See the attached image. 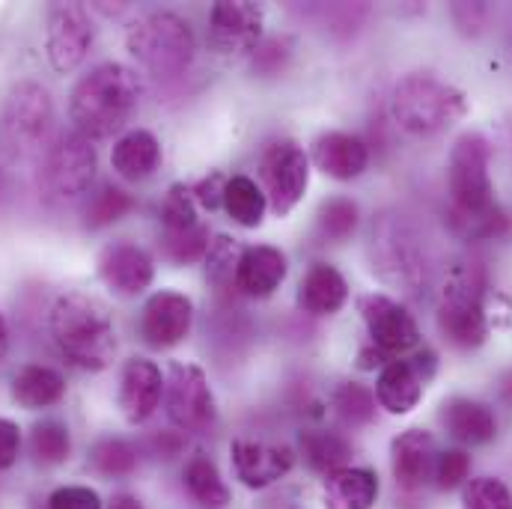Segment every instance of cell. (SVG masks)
I'll return each mask as SVG.
<instances>
[{
    "label": "cell",
    "mask_w": 512,
    "mask_h": 509,
    "mask_svg": "<svg viewBox=\"0 0 512 509\" xmlns=\"http://www.w3.org/2000/svg\"><path fill=\"white\" fill-rule=\"evenodd\" d=\"M48 509H102V498L87 486H63L48 498Z\"/></svg>",
    "instance_id": "obj_43"
},
{
    "label": "cell",
    "mask_w": 512,
    "mask_h": 509,
    "mask_svg": "<svg viewBox=\"0 0 512 509\" xmlns=\"http://www.w3.org/2000/svg\"><path fill=\"white\" fill-rule=\"evenodd\" d=\"M471 474V456L465 450H444L438 453V462H435V486L441 492H450V489H459Z\"/></svg>",
    "instance_id": "obj_42"
},
{
    "label": "cell",
    "mask_w": 512,
    "mask_h": 509,
    "mask_svg": "<svg viewBox=\"0 0 512 509\" xmlns=\"http://www.w3.org/2000/svg\"><path fill=\"white\" fill-rule=\"evenodd\" d=\"M54 99L36 81H18L0 99V161L27 167L42 161L54 137Z\"/></svg>",
    "instance_id": "obj_3"
},
{
    "label": "cell",
    "mask_w": 512,
    "mask_h": 509,
    "mask_svg": "<svg viewBox=\"0 0 512 509\" xmlns=\"http://www.w3.org/2000/svg\"><path fill=\"white\" fill-rule=\"evenodd\" d=\"M224 212L245 230H256L265 221L268 200L251 176H230L224 191Z\"/></svg>",
    "instance_id": "obj_30"
},
{
    "label": "cell",
    "mask_w": 512,
    "mask_h": 509,
    "mask_svg": "<svg viewBox=\"0 0 512 509\" xmlns=\"http://www.w3.org/2000/svg\"><path fill=\"white\" fill-rule=\"evenodd\" d=\"M131 209H134V197L128 191L117 188V185H102L96 194H90V200L81 212V218H84L81 224H84V230L96 233V230H105V227L123 221Z\"/></svg>",
    "instance_id": "obj_34"
},
{
    "label": "cell",
    "mask_w": 512,
    "mask_h": 509,
    "mask_svg": "<svg viewBox=\"0 0 512 509\" xmlns=\"http://www.w3.org/2000/svg\"><path fill=\"white\" fill-rule=\"evenodd\" d=\"M322 498L328 509H373L379 501V477L370 468H340L325 477Z\"/></svg>",
    "instance_id": "obj_26"
},
{
    "label": "cell",
    "mask_w": 512,
    "mask_h": 509,
    "mask_svg": "<svg viewBox=\"0 0 512 509\" xmlns=\"http://www.w3.org/2000/svg\"><path fill=\"white\" fill-rule=\"evenodd\" d=\"M289 274V259L280 248L271 245H254L245 248L239 274H236V289L248 298H271Z\"/></svg>",
    "instance_id": "obj_22"
},
{
    "label": "cell",
    "mask_w": 512,
    "mask_h": 509,
    "mask_svg": "<svg viewBox=\"0 0 512 509\" xmlns=\"http://www.w3.org/2000/svg\"><path fill=\"white\" fill-rule=\"evenodd\" d=\"M111 167L126 182H143V179H149L161 167V143H158V137L152 131H146V128H131V131H126L114 143Z\"/></svg>",
    "instance_id": "obj_25"
},
{
    "label": "cell",
    "mask_w": 512,
    "mask_h": 509,
    "mask_svg": "<svg viewBox=\"0 0 512 509\" xmlns=\"http://www.w3.org/2000/svg\"><path fill=\"white\" fill-rule=\"evenodd\" d=\"M376 393L358 382H346L334 393V411L346 426H367L376 420Z\"/></svg>",
    "instance_id": "obj_37"
},
{
    "label": "cell",
    "mask_w": 512,
    "mask_h": 509,
    "mask_svg": "<svg viewBox=\"0 0 512 509\" xmlns=\"http://www.w3.org/2000/svg\"><path fill=\"white\" fill-rule=\"evenodd\" d=\"M158 218H161V230H164V233H182V230L197 227L200 218H197L194 191L185 188V185H170V191H167L164 200H161Z\"/></svg>",
    "instance_id": "obj_39"
},
{
    "label": "cell",
    "mask_w": 512,
    "mask_h": 509,
    "mask_svg": "<svg viewBox=\"0 0 512 509\" xmlns=\"http://www.w3.org/2000/svg\"><path fill=\"white\" fill-rule=\"evenodd\" d=\"M164 408L170 423L185 435H203L218 420V402L206 373L185 361H176L164 379Z\"/></svg>",
    "instance_id": "obj_10"
},
{
    "label": "cell",
    "mask_w": 512,
    "mask_h": 509,
    "mask_svg": "<svg viewBox=\"0 0 512 509\" xmlns=\"http://www.w3.org/2000/svg\"><path fill=\"white\" fill-rule=\"evenodd\" d=\"M99 277L120 298L143 295L155 280V262L140 245L120 239L102 248L99 254Z\"/></svg>",
    "instance_id": "obj_17"
},
{
    "label": "cell",
    "mask_w": 512,
    "mask_h": 509,
    "mask_svg": "<svg viewBox=\"0 0 512 509\" xmlns=\"http://www.w3.org/2000/svg\"><path fill=\"white\" fill-rule=\"evenodd\" d=\"M66 396V379L45 364H27L12 379V399L27 411H42Z\"/></svg>",
    "instance_id": "obj_27"
},
{
    "label": "cell",
    "mask_w": 512,
    "mask_h": 509,
    "mask_svg": "<svg viewBox=\"0 0 512 509\" xmlns=\"http://www.w3.org/2000/svg\"><path fill=\"white\" fill-rule=\"evenodd\" d=\"M108 509H143V504L134 495H114V501H111Z\"/></svg>",
    "instance_id": "obj_48"
},
{
    "label": "cell",
    "mask_w": 512,
    "mask_h": 509,
    "mask_svg": "<svg viewBox=\"0 0 512 509\" xmlns=\"http://www.w3.org/2000/svg\"><path fill=\"white\" fill-rule=\"evenodd\" d=\"M6 355H9V325L0 313V364L6 361Z\"/></svg>",
    "instance_id": "obj_49"
},
{
    "label": "cell",
    "mask_w": 512,
    "mask_h": 509,
    "mask_svg": "<svg viewBox=\"0 0 512 509\" xmlns=\"http://www.w3.org/2000/svg\"><path fill=\"white\" fill-rule=\"evenodd\" d=\"M182 483L188 495L206 509H224L230 504V489L209 453H194L182 468Z\"/></svg>",
    "instance_id": "obj_29"
},
{
    "label": "cell",
    "mask_w": 512,
    "mask_h": 509,
    "mask_svg": "<svg viewBox=\"0 0 512 509\" xmlns=\"http://www.w3.org/2000/svg\"><path fill=\"white\" fill-rule=\"evenodd\" d=\"M358 224H361V209L349 197H331V200H325L319 206L316 233L328 245H340V242L352 239L355 230H358Z\"/></svg>",
    "instance_id": "obj_33"
},
{
    "label": "cell",
    "mask_w": 512,
    "mask_h": 509,
    "mask_svg": "<svg viewBox=\"0 0 512 509\" xmlns=\"http://www.w3.org/2000/svg\"><path fill=\"white\" fill-rule=\"evenodd\" d=\"M370 265L384 286L402 295H420L429 280V262L414 227L396 215L382 212L370 230Z\"/></svg>",
    "instance_id": "obj_6"
},
{
    "label": "cell",
    "mask_w": 512,
    "mask_h": 509,
    "mask_svg": "<svg viewBox=\"0 0 512 509\" xmlns=\"http://www.w3.org/2000/svg\"><path fill=\"white\" fill-rule=\"evenodd\" d=\"M441 420H444V429L450 432V438H456L459 444H468V447L489 444L498 435L495 411L486 402L471 399V396H453L450 402H444Z\"/></svg>",
    "instance_id": "obj_24"
},
{
    "label": "cell",
    "mask_w": 512,
    "mask_h": 509,
    "mask_svg": "<svg viewBox=\"0 0 512 509\" xmlns=\"http://www.w3.org/2000/svg\"><path fill=\"white\" fill-rule=\"evenodd\" d=\"M54 349L78 370L102 373L114 364L120 337L111 307L90 292H63L48 310Z\"/></svg>",
    "instance_id": "obj_1"
},
{
    "label": "cell",
    "mask_w": 512,
    "mask_h": 509,
    "mask_svg": "<svg viewBox=\"0 0 512 509\" xmlns=\"http://www.w3.org/2000/svg\"><path fill=\"white\" fill-rule=\"evenodd\" d=\"M453 21L465 36H477V33H483V27L489 21V6L486 3H456Z\"/></svg>",
    "instance_id": "obj_45"
},
{
    "label": "cell",
    "mask_w": 512,
    "mask_h": 509,
    "mask_svg": "<svg viewBox=\"0 0 512 509\" xmlns=\"http://www.w3.org/2000/svg\"><path fill=\"white\" fill-rule=\"evenodd\" d=\"M230 456H233V468L236 477L248 486V489H268L277 480H283L292 465H295V453L286 444H265V441H251V438H236L230 444Z\"/></svg>",
    "instance_id": "obj_18"
},
{
    "label": "cell",
    "mask_w": 512,
    "mask_h": 509,
    "mask_svg": "<svg viewBox=\"0 0 512 509\" xmlns=\"http://www.w3.org/2000/svg\"><path fill=\"white\" fill-rule=\"evenodd\" d=\"M435 462H438V444H435L432 432H426V429H408V432H402V435L393 438L390 465H393L396 486H402L408 492L420 489L423 483L432 480Z\"/></svg>",
    "instance_id": "obj_21"
},
{
    "label": "cell",
    "mask_w": 512,
    "mask_h": 509,
    "mask_svg": "<svg viewBox=\"0 0 512 509\" xmlns=\"http://www.w3.org/2000/svg\"><path fill=\"white\" fill-rule=\"evenodd\" d=\"M358 310L364 316L370 343L376 349H382L384 355L399 358L411 349L420 346V328L417 319L390 295L382 292H370L358 301Z\"/></svg>",
    "instance_id": "obj_14"
},
{
    "label": "cell",
    "mask_w": 512,
    "mask_h": 509,
    "mask_svg": "<svg viewBox=\"0 0 512 509\" xmlns=\"http://www.w3.org/2000/svg\"><path fill=\"white\" fill-rule=\"evenodd\" d=\"M435 373V355L429 349L417 352L414 358H393L387 367H382L376 379V402L382 405L387 414H411L420 399L423 387Z\"/></svg>",
    "instance_id": "obj_15"
},
{
    "label": "cell",
    "mask_w": 512,
    "mask_h": 509,
    "mask_svg": "<svg viewBox=\"0 0 512 509\" xmlns=\"http://www.w3.org/2000/svg\"><path fill=\"white\" fill-rule=\"evenodd\" d=\"M289 60H292V42L283 36H271L256 45V51L251 54V69L259 78H274L286 72Z\"/></svg>",
    "instance_id": "obj_41"
},
{
    "label": "cell",
    "mask_w": 512,
    "mask_h": 509,
    "mask_svg": "<svg viewBox=\"0 0 512 509\" xmlns=\"http://www.w3.org/2000/svg\"><path fill=\"white\" fill-rule=\"evenodd\" d=\"M462 509H512V492L498 477H477L465 486Z\"/></svg>",
    "instance_id": "obj_40"
},
{
    "label": "cell",
    "mask_w": 512,
    "mask_h": 509,
    "mask_svg": "<svg viewBox=\"0 0 512 509\" xmlns=\"http://www.w3.org/2000/svg\"><path fill=\"white\" fill-rule=\"evenodd\" d=\"M143 99V84L123 63H102L90 69L69 96V120L87 140L114 137L128 126Z\"/></svg>",
    "instance_id": "obj_2"
},
{
    "label": "cell",
    "mask_w": 512,
    "mask_h": 509,
    "mask_svg": "<svg viewBox=\"0 0 512 509\" xmlns=\"http://www.w3.org/2000/svg\"><path fill=\"white\" fill-rule=\"evenodd\" d=\"M313 164L334 182H352L370 167V143L352 131H325L313 143Z\"/></svg>",
    "instance_id": "obj_20"
},
{
    "label": "cell",
    "mask_w": 512,
    "mask_h": 509,
    "mask_svg": "<svg viewBox=\"0 0 512 509\" xmlns=\"http://www.w3.org/2000/svg\"><path fill=\"white\" fill-rule=\"evenodd\" d=\"M259 179L268 209L277 218H286L307 194L310 185V158L295 140H277L265 146L259 158Z\"/></svg>",
    "instance_id": "obj_11"
},
{
    "label": "cell",
    "mask_w": 512,
    "mask_h": 509,
    "mask_svg": "<svg viewBox=\"0 0 512 509\" xmlns=\"http://www.w3.org/2000/svg\"><path fill=\"white\" fill-rule=\"evenodd\" d=\"M298 453L304 456L310 471H319L325 477L340 468H349L352 462V444L340 432L328 429H304L298 435Z\"/></svg>",
    "instance_id": "obj_28"
},
{
    "label": "cell",
    "mask_w": 512,
    "mask_h": 509,
    "mask_svg": "<svg viewBox=\"0 0 512 509\" xmlns=\"http://www.w3.org/2000/svg\"><path fill=\"white\" fill-rule=\"evenodd\" d=\"M227 182H230V176H224V173H218V170L209 173V176H203V179L194 185V200H197V206H203V209H209V212L224 209Z\"/></svg>",
    "instance_id": "obj_44"
},
{
    "label": "cell",
    "mask_w": 512,
    "mask_h": 509,
    "mask_svg": "<svg viewBox=\"0 0 512 509\" xmlns=\"http://www.w3.org/2000/svg\"><path fill=\"white\" fill-rule=\"evenodd\" d=\"M164 399V376L149 358H128L120 373L117 402L131 426L146 423Z\"/></svg>",
    "instance_id": "obj_19"
},
{
    "label": "cell",
    "mask_w": 512,
    "mask_h": 509,
    "mask_svg": "<svg viewBox=\"0 0 512 509\" xmlns=\"http://www.w3.org/2000/svg\"><path fill=\"white\" fill-rule=\"evenodd\" d=\"M209 227L206 224H197L191 230H182V233H164L158 236V248H161V256L170 259L173 265H191L197 259H203L206 251H209Z\"/></svg>",
    "instance_id": "obj_36"
},
{
    "label": "cell",
    "mask_w": 512,
    "mask_h": 509,
    "mask_svg": "<svg viewBox=\"0 0 512 509\" xmlns=\"http://www.w3.org/2000/svg\"><path fill=\"white\" fill-rule=\"evenodd\" d=\"M90 465L102 477H126L137 468V450L128 444L126 438H99L90 450Z\"/></svg>",
    "instance_id": "obj_38"
},
{
    "label": "cell",
    "mask_w": 512,
    "mask_h": 509,
    "mask_svg": "<svg viewBox=\"0 0 512 509\" xmlns=\"http://www.w3.org/2000/svg\"><path fill=\"white\" fill-rule=\"evenodd\" d=\"M93 21L81 3H54L48 9L45 54L54 72H75L93 48Z\"/></svg>",
    "instance_id": "obj_13"
},
{
    "label": "cell",
    "mask_w": 512,
    "mask_h": 509,
    "mask_svg": "<svg viewBox=\"0 0 512 509\" xmlns=\"http://www.w3.org/2000/svg\"><path fill=\"white\" fill-rule=\"evenodd\" d=\"M245 248L239 245V239L221 233L212 236L209 251L203 256V268H206V283L215 292H230L236 289V274H239V262H242Z\"/></svg>",
    "instance_id": "obj_31"
},
{
    "label": "cell",
    "mask_w": 512,
    "mask_h": 509,
    "mask_svg": "<svg viewBox=\"0 0 512 509\" xmlns=\"http://www.w3.org/2000/svg\"><path fill=\"white\" fill-rule=\"evenodd\" d=\"M194 325V301L182 292L161 289L149 295L140 310V337L152 349H173L179 346Z\"/></svg>",
    "instance_id": "obj_16"
},
{
    "label": "cell",
    "mask_w": 512,
    "mask_h": 509,
    "mask_svg": "<svg viewBox=\"0 0 512 509\" xmlns=\"http://www.w3.org/2000/svg\"><path fill=\"white\" fill-rule=\"evenodd\" d=\"M96 170L99 155L93 140L81 137L78 131L60 134L39 161V191L48 203H75L90 194Z\"/></svg>",
    "instance_id": "obj_8"
},
{
    "label": "cell",
    "mask_w": 512,
    "mask_h": 509,
    "mask_svg": "<svg viewBox=\"0 0 512 509\" xmlns=\"http://www.w3.org/2000/svg\"><path fill=\"white\" fill-rule=\"evenodd\" d=\"M128 54L158 81L185 75L197 57V36L179 12H149L137 18L126 33Z\"/></svg>",
    "instance_id": "obj_4"
},
{
    "label": "cell",
    "mask_w": 512,
    "mask_h": 509,
    "mask_svg": "<svg viewBox=\"0 0 512 509\" xmlns=\"http://www.w3.org/2000/svg\"><path fill=\"white\" fill-rule=\"evenodd\" d=\"M152 450H155L158 459H173L182 450V435L179 432H161V435H155Z\"/></svg>",
    "instance_id": "obj_47"
},
{
    "label": "cell",
    "mask_w": 512,
    "mask_h": 509,
    "mask_svg": "<svg viewBox=\"0 0 512 509\" xmlns=\"http://www.w3.org/2000/svg\"><path fill=\"white\" fill-rule=\"evenodd\" d=\"M465 111V93L432 72H408L390 93V114L396 126L414 137H429L450 128L465 117Z\"/></svg>",
    "instance_id": "obj_5"
},
{
    "label": "cell",
    "mask_w": 512,
    "mask_h": 509,
    "mask_svg": "<svg viewBox=\"0 0 512 509\" xmlns=\"http://www.w3.org/2000/svg\"><path fill=\"white\" fill-rule=\"evenodd\" d=\"M30 453L39 465H60L69 459L72 453V435H69V426L54 420V417H45L39 420L33 429H30Z\"/></svg>",
    "instance_id": "obj_35"
},
{
    "label": "cell",
    "mask_w": 512,
    "mask_h": 509,
    "mask_svg": "<svg viewBox=\"0 0 512 509\" xmlns=\"http://www.w3.org/2000/svg\"><path fill=\"white\" fill-rule=\"evenodd\" d=\"M21 453V429L15 420L0 417V471L12 468Z\"/></svg>",
    "instance_id": "obj_46"
},
{
    "label": "cell",
    "mask_w": 512,
    "mask_h": 509,
    "mask_svg": "<svg viewBox=\"0 0 512 509\" xmlns=\"http://www.w3.org/2000/svg\"><path fill=\"white\" fill-rule=\"evenodd\" d=\"M489 140L477 131L462 134L447 161V194H450V212H486L498 206L495 200V185L489 176Z\"/></svg>",
    "instance_id": "obj_9"
},
{
    "label": "cell",
    "mask_w": 512,
    "mask_h": 509,
    "mask_svg": "<svg viewBox=\"0 0 512 509\" xmlns=\"http://www.w3.org/2000/svg\"><path fill=\"white\" fill-rule=\"evenodd\" d=\"M447 230L462 242H495L510 230V218L501 206H492L486 212H447Z\"/></svg>",
    "instance_id": "obj_32"
},
{
    "label": "cell",
    "mask_w": 512,
    "mask_h": 509,
    "mask_svg": "<svg viewBox=\"0 0 512 509\" xmlns=\"http://www.w3.org/2000/svg\"><path fill=\"white\" fill-rule=\"evenodd\" d=\"M483 268L480 265H468L462 262L450 280L444 283L441 292V304H438V331L441 337L462 349H480L489 340V316H486V304H483Z\"/></svg>",
    "instance_id": "obj_7"
},
{
    "label": "cell",
    "mask_w": 512,
    "mask_h": 509,
    "mask_svg": "<svg viewBox=\"0 0 512 509\" xmlns=\"http://www.w3.org/2000/svg\"><path fill=\"white\" fill-rule=\"evenodd\" d=\"M265 9L248 0H221L209 12V45L218 57H251L262 42Z\"/></svg>",
    "instance_id": "obj_12"
},
{
    "label": "cell",
    "mask_w": 512,
    "mask_h": 509,
    "mask_svg": "<svg viewBox=\"0 0 512 509\" xmlns=\"http://www.w3.org/2000/svg\"><path fill=\"white\" fill-rule=\"evenodd\" d=\"M349 301V283L331 262H313L298 283V307L310 316H334Z\"/></svg>",
    "instance_id": "obj_23"
}]
</instances>
